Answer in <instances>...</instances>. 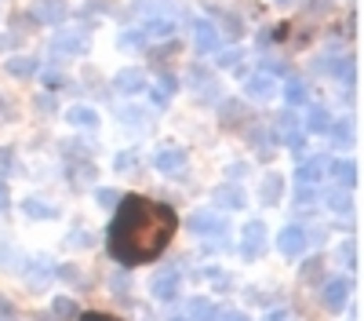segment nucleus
<instances>
[{"label":"nucleus","instance_id":"obj_36","mask_svg":"<svg viewBox=\"0 0 364 321\" xmlns=\"http://www.w3.org/2000/svg\"><path fill=\"white\" fill-rule=\"evenodd\" d=\"M219 33H226V37H233V41H237L240 33H245V26H240V19H237V15H226V19H223V26H219Z\"/></svg>","mask_w":364,"mask_h":321},{"label":"nucleus","instance_id":"obj_55","mask_svg":"<svg viewBox=\"0 0 364 321\" xmlns=\"http://www.w3.org/2000/svg\"><path fill=\"white\" fill-rule=\"evenodd\" d=\"M142 321H154V317H142Z\"/></svg>","mask_w":364,"mask_h":321},{"label":"nucleus","instance_id":"obj_31","mask_svg":"<svg viewBox=\"0 0 364 321\" xmlns=\"http://www.w3.org/2000/svg\"><path fill=\"white\" fill-rule=\"evenodd\" d=\"M120 197H124V194H120V190H113V186H99V190H95V201L102 204V209H117V204H120Z\"/></svg>","mask_w":364,"mask_h":321},{"label":"nucleus","instance_id":"obj_6","mask_svg":"<svg viewBox=\"0 0 364 321\" xmlns=\"http://www.w3.org/2000/svg\"><path fill=\"white\" fill-rule=\"evenodd\" d=\"M306 245H310V238H306V230H302L299 223H288V226L277 233L281 256H302V252H306Z\"/></svg>","mask_w":364,"mask_h":321},{"label":"nucleus","instance_id":"obj_13","mask_svg":"<svg viewBox=\"0 0 364 321\" xmlns=\"http://www.w3.org/2000/svg\"><path fill=\"white\" fill-rule=\"evenodd\" d=\"M215 204L219 209H230V212H240V209H248V194L240 190L237 183H223V186H215Z\"/></svg>","mask_w":364,"mask_h":321},{"label":"nucleus","instance_id":"obj_10","mask_svg":"<svg viewBox=\"0 0 364 321\" xmlns=\"http://www.w3.org/2000/svg\"><path fill=\"white\" fill-rule=\"evenodd\" d=\"M66 15H70L66 0H37V4H33V19L41 26H63Z\"/></svg>","mask_w":364,"mask_h":321},{"label":"nucleus","instance_id":"obj_20","mask_svg":"<svg viewBox=\"0 0 364 321\" xmlns=\"http://www.w3.org/2000/svg\"><path fill=\"white\" fill-rule=\"evenodd\" d=\"M284 102H288L291 110H295V106H306V102H310V88L302 84L299 77H288V80H284Z\"/></svg>","mask_w":364,"mask_h":321},{"label":"nucleus","instance_id":"obj_21","mask_svg":"<svg viewBox=\"0 0 364 321\" xmlns=\"http://www.w3.org/2000/svg\"><path fill=\"white\" fill-rule=\"evenodd\" d=\"M51 274H55V267H51V259H44V256H37V259L26 263V278L33 281V285H48Z\"/></svg>","mask_w":364,"mask_h":321},{"label":"nucleus","instance_id":"obj_5","mask_svg":"<svg viewBox=\"0 0 364 321\" xmlns=\"http://www.w3.org/2000/svg\"><path fill=\"white\" fill-rule=\"evenodd\" d=\"M219 41H223V33H219L215 22H211V19H193V48H197L200 55L215 51Z\"/></svg>","mask_w":364,"mask_h":321},{"label":"nucleus","instance_id":"obj_45","mask_svg":"<svg viewBox=\"0 0 364 321\" xmlns=\"http://www.w3.org/2000/svg\"><path fill=\"white\" fill-rule=\"evenodd\" d=\"M55 110H58L55 95H41V99H37V113H44V117H48V113H55Z\"/></svg>","mask_w":364,"mask_h":321},{"label":"nucleus","instance_id":"obj_29","mask_svg":"<svg viewBox=\"0 0 364 321\" xmlns=\"http://www.w3.org/2000/svg\"><path fill=\"white\" fill-rule=\"evenodd\" d=\"M339 263L346 270H357L360 267V248H357V241H343L339 245Z\"/></svg>","mask_w":364,"mask_h":321},{"label":"nucleus","instance_id":"obj_16","mask_svg":"<svg viewBox=\"0 0 364 321\" xmlns=\"http://www.w3.org/2000/svg\"><path fill=\"white\" fill-rule=\"evenodd\" d=\"M331 121H336V117H331V110L321 106V102H314V106L306 110V132H314V135H324V132L331 128Z\"/></svg>","mask_w":364,"mask_h":321},{"label":"nucleus","instance_id":"obj_2","mask_svg":"<svg viewBox=\"0 0 364 321\" xmlns=\"http://www.w3.org/2000/svg\"><path fill=\"white\" fill-rule=\"evenodd\" d=\"M350 292H353L350 278L331 274V278L324 281V288H321V300H324V307H328V310H343V307L350 303Z\"/></svg>","mask_w":364,"mask_h":321},{"label":"nucleus","instance_id":"obj_46","mask_svg":"<svg viewBox=\"0 0 364 321\" xmlns=\"http://www.w3.org/2000/svg\"><path fill=\"white\" fill-rule=\"evenodd\" d=\"M211 321H248V317L240 314V310H215V314H211Z\"/></svg>","mask_w":364,"mask_h":321},{"label":"nucleus","instance_id":"obj_56","mask_svg":"<svg viewBox=\"0 0 364 321\" xmlns=\"http://www.w3.org/2000/svg\"><path fill=\"white\" fill-rule=\"evenodd\" d=\"M281 4H284V0H281Z\"/></svg>","mask_w":364,"mask_h":321},{"label":"nucleus","instance_id":"obj_24","mask_svg":"<svg viewBox=\"0 0 364 321\" xmlns=\"http://www.w3.org/2000/svg\"><path fill=\"white\" fill-rule=\"evenodd\" d=\"M37 70H41V63H37L33 55H18V58H8V73H11V77H22V80H26V77H33Z\"/></svg>","mask_w":364,"mask_h":321},{"label":"nucleus","instance_id":"obj_51","mask_svg":"<svg viewBox=\"0 0 364 321\" xmlns=\"http://www.w3.org/2000/svg\"><path fill=\"white\" fill-rule=\"evenodd\" d=\"M266 321H291V314L284 310V307H277V310H269V317Z\"/></svg>","mask_w":364,"mask_h":321},{"label":"nucleus","instance_id":"obj_17","mask_svg":"<svg viewBox=\"0 0 364 321\" xmlns=\"http://www.w3.org/2000/svg\"><path fill=\"white\" fill-rule=\"evenodd\" d=\"M142 33H146V41H149V37H154V41L175 37V22H171V19H164V15H149V19L142 22Z\"/></svg>","mask_w":364,"mask_h":321},{"label":"nucleus","instance_id":"obj_42","mask_svg":"<svg viewBox=\"0 0 364 321\" xmlns=\"http://www.w3.org/2000/svg\"><path fill=\"white\" fill-rule=\"evenodd\" d=\"M226 175H230V183H240V179L248 175V164H245V161H233V164L226 168Z\"/></svg>","mask_w":364,"mask_h":321},{"label":"nucleus","instance_id":"obj_15","mask_svg":"<svg viewBox=\"0 0 364 321\" xmlns=\"http://www.w3.org/2000/svg\"><path fill=\"white\" fill-rule=\"evenodd\" d=\"M324 172H328V157H314L295 168V179H299V186H317L324 179Z\"/></svg>","mask_w":364,"mask_h":321},{"label":"nucleus","instance_id":"obj_11","mask_svg":"<svg viewBox=\"0 0 364 321\" xmlns=\"http://www.w3.org/2000/svg\"><path fill=\"white\" fill-rule=\"evenodd\" d=\"M240 252H245V259H255L266 252V223L262 219H252L245 226V241H240Z\"/></svg>","mask_w":364,"mask_h":321},{"label":"nucleus","instance_id":"obj_30","mask_svg":"<svg viewBox=\"0 0 364 321\" xmlns=\"http://www.w3.org/2000/svg\"><path fill=\"white\" fill-rule=\"evenodd\" d=\"M240 58H245V51H240V48H230V51H223V55L215 58V63H219V70H237V73H245V70H240Z\"/></svg>","mask_w":364,"mask_h":321},{"label":"nucleus","instance_id":"obj_53","mask_svg":"<svg viewBox=\"0 0 364 321\" xmlns=\"http://www.w3.org/2000/svg\"><path fill=\"white\" fill-rule=\"evenodd\" d=\"M0 314H11V303L8 300H0Z\"/></svg>","mask_w":364,"mask_h":321},{"label":"nucleus","instance_id":"obj_41","mask_svg":"<svg viewBox=\"0 0 364 321\" xmlns=\"http://www.w3.org/2000/svg\"><path fill=\"white\" fill-rule=\"evenodd\" d=\"M63 146H66V157H87L91 154V146L87 142H77V139L73 142H63Z\"/></svg>","mask_w":364,"mask_h":321},{"label":"nucleus","instance_id":"obj_34","mask_svg":"<svg viewBox=\"0 0 364 321\" xmlns=\"http://www.w3.org/2000/svg\"><path fill=\"white\" fill-rule=\"evenodd\" d=\"M324 135H331L336 142H350L353 139V128H350V121H331V128Z\"/></svg>","mask_w":364,"mask_h":321},{"label":"nucleus","instance_id":"obj_39","mask_svg":"<svg viewBox=\"0 0 364 321\" xmlns=\"http://www.w3.org/2000/svg\"><path fill=\"white\" fill-rule=\"evenodd\" d=\"M95 245V238H91L87 230H73V238H70V248H91Z\"/></svg>","mask_w":364,"mask_h":321},{"label":"nucleus","instance_id":"obj_43","mask_svg":"<svg viewBox=\"0 0 364 321\" xmlns=\"http://www.w3.org/2000/svg\"><path fill=\"white\" fill-rule=\"evenodd\" d=\"M91 175H95V164H87V161L73 168V179H77V183H91Z\"/></svg>","mask_w":364,"mask_h":321},{"label":"nucleus","instance_id":"obj_9","mask_svg":"<svg viewBox=\"0 0 364 321\" xmlns=\"http://www.w3.org/2000/svg\"><path fill=\"white\" fill-rule=\"evenodd\" d=\"M190 230L197 233V238H219V233H226V219L219 212H193Z\"/></svg>","mask_w":364,"mask_h":321},{"label":"nucleus","instance_id":"obj_8","mask_svg":"<svg viewBox=\"0 0 364 321\" xmlns=\"http://www.w3.org/2000/svg\"><path fill=\"white\" fill-rule=\"evenodd\" d=\"M146 88H149V80L139 66H128V70H120L113 77V92H120V95H142Z\"/></svg>","mask_w":364,"mask_h":321},{"label":"nucleus","instance_id":"obj_32","mask_svg":"<svg viewBox=\"0 0 364 321\" xmlns=\"http://www.w3.org/2000/svg\"><path fill=\"white\" fill-rule=\"evenodd\" d=\"M120 48H128V51L146 48V33L142 29H124V33H120Z\"/></svg>","mask_w":364,"mask_h":321},{"label":"nucleus","instance_id":"obj_19","mask_svg":"<svg viewBox=\"0 0 364 321\" xmlns=\"http://www.w3.org/2000/svg\"><path fill=\"white\" fill-rule=\"evenodd\" d=\"M328 172L336 175V183H339V186H357V179H360L357 161H331V164H328Z\"/></svg>","mask_w":364,"mask_h":321},{"label":"nucleus","instance_id":"obj_23","mask_svg":"<svg viewBox=\"0 0 364 321\" xmlns=\"http://www.w3.org/2000/svg\"><path fill=\"white\" fill-rule=\"evenodd\" d=\"M51 317H55V321H77V317H80V307H77L70 296H55V300H51Z\"/></svg>","mask_w":364,"mask_h":321},{"label":"nucleus","instance_id":"obj_50","mask_svg":"<svg viewBox=\"0 0 364 321\" xmlns=\"http://www.w3.org/2000/svg\"><path fill=\"white\" fill-rule=\"evenodd\" d=\"M8 204H11V194H8V183H4V179H0V212H4V209H8Z\"/></svg>","mask_w":364,"mask_h":321},{"label":"nucleus","instance_id":"obj_26","mask_svg":"<svg viewBox=\"0 0 364 321\" xmlns=\"http://www.w3.org/2000/svg\"><path fill=\"white\" fill-rule=\"evenodd\" d=\"M22 212H26L29 219H55V216H58V209H51V204H44V201H37V197L22 201Z\"/></svg>","mask_w":364,"mask_h":321},{"label":"nucleus","instance_id":"obj_27","mask_svg":"<svg viewBox=\"0 0 364 321\" xmlns=\"http://www.w3.org/2000/svg\"><path fill=\"white\" fill-rule=\"evenodd\" d=\"M248 117V110H245V102H237V99H230V102H223V125L226 128H237L240 121Z\"/></svg>","mask_w":364,"mask_h":321},{"label":"nucleus","instance_id":"obj_14","mask_svg":"<svg viewBox=\"0 0 364 321\" xmlns=\"http://www.w3.org/2000/svg\"><path fill=\"white\" fill-rule=\"evenodd\" d=\"M281 197H284V175H281V172L262 175V183H259V201L273 209V204H281Z\"/></svg>","mask_w":364,"mask_h":321},{"label":"nucleus","instance_id":"obj_25","mask_svg":"<svg viewBox=\"0 0 364 321\" xmlns=\"http://www.w3.org/2000/svg\"><path fill=\"white\" fill-rule=\"evenodd\" d=\"M324 201H328V209L336 212V216H350V212H353V201H350V194H346L343 186L328 190V194H324Z\"/></svg>","mask_w":364,"mask_h":321},{"label":"nucleus","instance_id":"obj_22","mask_svg":"<svg viewBox=\"0 0 364 321\" xmlns=\"http://www.w3.org/2000/svg\"><path fill=\"white\" fill-rule=\"evenodd\" d=\"M175 92H178V80H175L171 73H161L157 84H154V102H157V106H168V102L175 99Z\"/></svg>","mask_w":364,"mask_h":321},{"label":"nucleus","instance_id":"obj_52","mask_svg":"<svg viewBox=\"0 0 364 321\" xmlns=\"http://www.w3.org/2000/svg\"><path fill=\"white\" fill-rule=\"evenodd\" d=\"M77 321H117V317H109V314H80Z\"/></svg>","mask_w":364,"mask_h":321},{"label":"nucleus","instance_id":"obj_12","mask_svg":"<svg viewBox=\"0 0 364 321\" xmlns=\"http://www.w3.org/2000/svg\"><path fill=\"white\" fill-rule=\"evenodd\" d=\"M245 92H248V99H259V102H266V99H273L277 95V80H273V73H248V80H245Z\"/></svg>","mask_w":364,"mask_h":321},{"label":"nucleus","instance_id":"obj_4","mask_svg":"<svg viewBox=\"0 0 364 321\" xmlns=\"http://www.w3.org/2000/svg\"><path fill=\"white\" fill-rule=\"evenodd\" d=\"M178 270L175 267H164V270H157L154 278H149V292H154V300H161V303H168V300H175L178 296Z\"/></svg>","mask_w":364,"mask_h":321},{"label":"nucleus","instance_id":"obj_1","mask_svg":"<svg viewBox=\"0 0 364 321\" xmlns=\"http://www.w3.org/2000/svg\"><path fill=\"white\" fill-rule=\"evenodd\" d=\"M124 204H117V219L109 226V256L120 267H135L161 256L168 238L175 233V212L161 201L146 197H120Z\"/></svg>","mask_w":364,"mask_h":321},{"label":"nucleus","instance_id":"obj_3","mask_svg":"<svg viewBox=\"0 0 364 321\" xmlns=\"http://www.w3.org/2000/svg\"><path fill=\"white\" fill-rule=\"evenodd\" d=\"M186 164H190V154L182 150V146H161L157 157H154V168L161 175H182V172H186Z\"/></svg>","mask_w":364,"mask_h":321},{"label":"nucleus","instance_id":"obj_7","mask_svg":"<svg viewBox=\"0 0 364 321\" xmlns=\"http://www.w3.org/2000/svg\"><path fill=\"white\" fill-rule=\"evenodd\" d=\"M51 51H58V55H84L87 51V33H80V29H58V33L51 37Z\"/></svg>","mask_w":364,"mask_h":321},{"label":"nucleus","instance_id":"obj_18","mask_svg":"<svg viewBox=\"0 0 364 321\" xmlns=\"http://www.w3.org/2000/svg\"><path fill=\"white\" fill-rule=\"evenodd\" d=\"M66 121L73 125V128H84V132H91V128H99V113L91 110V106H70L66 110Z\"/></svg>","mask_w":364,"mask_h":321},{"label":"nucleus","instance_id":"obj_48","mask_svg":"<svg viewBox=\"0 0 364 321\" xmlns=\"http://www.w3.org/2000/svg\"><path fill=\"white\" fill-rule=\"evenodd\" d=\"M11 164H15V150H11V146H4V150H0V168L8 172Z\"/></svg>","mask_w":364,"mask_h":321},{"label":"nucleus","instance_id":"obj_47","mask_svg":"<svg viewBox=\"0 0 364 321\" xmlns=\"http://www.w3.org/2000/svg\"><path fill=\"white\" fill-rule=\"evenodd\" d=\"M109 281H113V288H117V296L128 300V278H124V274H113Z\"/></svg>","mask_w":364,"mask_h":321},{"label":"nucleus","instance_id":"obj_38","mask_svg":"<svg viewBox=\"0 0 364 321\" xmlns=\"http://www.w3.org/2000/svg\"><path fill=\"white\" fill-rule=\"evenodd\" d=\"M135 164H139V154H135V150H128V154H117V161H113V168H117V172H132Z\"/></svg>","mask_w":364,"mask_h":321},{"label":"nucleus","instance_id":"obj_49","mask_svg":"<svg viewBox=\"0 0 364 321\" xmlns=\"http://www.w3.org/2000/svg\"><path fill=\"white\" fill-rule=\"evenodd\" d=\"M0 267H11V245L0 241Z\"/></svg>","mask_w":364,"mask_h":321},{"label":"nucleus","instance_id":"obj_40","mask_svg":"<svg viewBox=\"0 0 364 321\" xmlns=\"http://www.w3.org/2000/svg\"><path fill=\"white\" fill-rule=\"evenodd\" d=\"M295 128H299V117H295L291 110L277 117V132H281V135H284V132H295Z\"/></svg>","mask_w":364,"mask_h":321},{"label":"nucleus","instance_id":"obj_44","mask_svg":"<svg viewBox=\"0 0 364 321\" xmlns=\"http://www.w3.org/2000/svg\"><path fill=\"white\" fill-rule=\"evenodd\" d=\"M63 70H44V88H51V92H55V88H63Z\"/></svg>","mask_w":364,"mask_h":321},{"label":"nucleus","instance_id":"obj_33","mask_svg":"<svg viewBox=\"0 0 364 321\" xmlns=\"http://www.w3.org/2000/svg\"><path fill=\"white\" fill-rule=\"evenodd\" d=\"M284 146H288L291 154H302V150H306V132H302V128H295V132H284Z\"/></svg>","mask_w":364,"mask_h":321},{"label":"nucleus","instance_id":"obj_35","mask_svg":"<svg viewBox=\"0 0 364 321\" xmlns=\"http://www.w3.org/2000/svg\"><path fill=\"white\" fill-rule=\"evenodd\" d=\"M295 209H299V212H310V209H317V190L302 186V190H299V197H295Z\"/></svg>","mask_w":364,"mask_h":321},{"label":"nucleus","instance_id":"obj_54","mask_svg":"<svg viewBox=\"0 0 364 321\" xmlns=\"http://www.w3.org/2000/svg\"><path fill=\"white\" fill-rule=\"evenodd\" d=\"M4 44H8V41H4V37H0V51H4Z\"/></svg>","mask_w":364,"mask_h":321},{"label":"nucleus","instance_id":"obj_28","mask_svg":"<svg viewBox=\"0 0 364 321\" xmlns=\"http://www.w3.org/2000/svg\"><path fill=\"white\" fill-rule=\"evenodd\" d=\"M211 314H215V307H211V300H190L186 307V321H211Z\"/></svg>","mask_w":364,"mask_h":321},{"label":"nucleus","instance_id":"obj_37","mask_svg":"<svg viewBox=\"0 0 364 321\" xmlns=\"http://www.w3.org/2000/svg\"><path fill=\"white\" fill-rule=\"evenodd\" d=\"M120 117H124L128 125H146V121H149V110H142V106H124V113H120Z\"/></svg>","mask_w":364,"mask_h":321}]
</instances>
